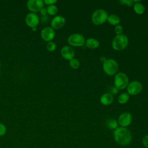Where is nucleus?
Masks as SVG:
<instances>
[{"instance_id": "nucleus-2", "label": "nucleus", "mask_w": 148, "mask_h": 148, "mask_svg": "<svg viewBox=\"0 0 148 148\" xmlns=\"http://www.w3.org/2000/svg\"><path fill=\"white\" fill-rule=\"evenodd\" d=\"M128 45V38L124 34L116 35L112 42V48L117 51H121L127 47Z\"/></svg>"}, {"instance_id": "nucleus-6", "label": "nucleus", "mask_w": 148, "mask_h": 148, "mask_svg": "<svg viewBox=\"0 0 148 148\" xmlns=\"http://www.w3.org/2000/svg\"><path fill=\"white\" fill-rule=\"evenodd\" d=\"M67 42L71 46L81 47L85 44L86 39L84 36L79 33L72 34L68 38Z\"/></svg>"}, {"instance_id": "nucleus-12", "label": "nucleus", "mask_w": 148, "mask_h": 148, "mask_svg": "<svg viewBox=\"0 0 148 148\" xmlns=\"http://www.w3.org/2000/svg\"><path fill=\"white\" fill-rule=\"evenodd\" d=\"M65 23V18L61 15L55 16L50 22L51 27L54 29H58L61 28Z\"/></svg>"}, {"instance_id": "nucleus-7", "label": "nucleus", "mask_w": 148, "mask_h": 148, "mask_svg": "<svg viewBox=\"0 0 148 148\" xmlns=\"http://www.w3.org/2000/svg\"><path fill=\"white\" fill-rule=\"evenodd\" d=\"M142 83L137 80H134L129 82L127 87V91L129 95H136L139 94L142 90Z\"/></svg>"}, {"instance_id": "nucleus-22", "label": "nucleus", "mask_w": 148, "mask_h": 148, "mask_svg": "<svg viewBox=\"0 0 148 148\" xmlns=\"http://www.w3.org/2000/svg\"><path fill=\"white\" fill-rule=\"evenodd\" d=\"M46 48L47 50V51H49L50 52H53V51H55V50L56 49L57 45L54 42L50 41L46 43Z\"/></svg>"}, {"instance_id": "nucleus-21", "label": "nucleus", "mask_w": 148, "mask_h": 148, "mask_svg": "<svg viewBox=\"0 0 148 148\" xmlns=\"http://www.w3.org/2000/svg\"><path fill=\"white\" fill-rule=\"evenodd\" d=\"M69 66H71V68H72L73 69H77L80 66L79 61L77 59L75 58L69 60Z\"/></svg>"}, {"instance_id": "nucleus-4", "label": "nucleus", "mask_w": 148, "mask_h": 148, "mask_svg": "<svg viewBox=\"0 0 148 148\" xmlns=\"http://www.w3.org/2000/svg\"><path fill=\"white\" fill-rule=\"evenodd\" d=\"M108 14L104 9H98L95 10L91 15L92 23L97 25L103 24L107 21Z\"/></svg>"}, {"instance_id": "nucleus-28", "label": "nucleus", "mask_w": 148, "mask_h": 148, "mask_svg": "<svg viewBox=\"0 0 148 148\" xmlns=\"http://www.w3.org/2000/svg\"><path fill=\"white\" fill-rule=\"evenodd\" d=\"M109 92H110L109 93L111 94L112 95H116L119 92V90L115 86L114 87L113 86V87H111V88H110Z\"/></svg>"}, {"instance_id": "nucleus-14", "label": "nucleus", "mask_w": 148, "mask_h": 148, "mask_svg": "<svg viewBox=\"0 0 148 148\" xmlns=\"http://www.w3.org/2000/svg\"><path fill=\"white\" fill-rule=\"evenodd\" d=\"M101 104L105 106H108L110 105L113 101V96L109 92H106L103 94L99 99Z\"/></svg>"}, {"instance_id": "nucleus-3", "label": "nucleus", "mask_w": 148, "mask_h": 148, "mask_svg": "<svg viewBox=\"0 0 148 148\" xmlns=\"http://www.w3.org/2000/svg\"><path fill=\"white\" fill-rule=\"evenodd\" d=\"M102 68L104 72L109 75H115L119 69L118 62L114 59L109 58L107 59L102 65Z\"/></svg>"}, {"instance_id": "nucleus-29", "label": "nucleus", "mask_w": 148, "mask_h": 148, "mask_svg": "<svg viewBox=\"0 0 148 148\" xmlns=\"http://www.w3.org/2000/svg\"><path fill=\"white\" fill-rule=\"evenodd\" d=\"M49 20V17L47 15H46V16H41V18H40V21L43 23V24H45L46 23H47Z\"/></svg>"}, {"instance_id": "nucleus-23", "label": "nucleus", "mask_w": 148, "mask_h": 148, "mask_svg": "<svg viewBox=\"0 0 148 148\" xmlns=\"http://www.w3.org/2000/svg\"><path fill=\"white\" fill-rule=\"evenodd\" d=\"M114 30V32L116 33V35H121V34H123V27H122V25L119 24V25L115 26Z\"/></svg>"}, {"instance_id": "nucleus-16", "label": "nucleus", "mask_w": 148, "mask_h": 148, "mask_svg": "<svg viewBox=\"0 0 148 148\" xmlns=\"http://www.w3.org/2000/svg\"><path fill=\"white\" fill-rule=\"evenodd\" d=\"M107 21L112 25H117L120 23V18L116 14H111L108 16Z\"/></svg>"}, {"instance_id": "nucleus-32", "label": "nucleus", "mask_w": 148, "mask_h": 148, "mask_svg": "<svg viewBox=\"0 0 148 148\" xmlns=\"http://www.w3.org/2000/svg\"><path fill=\"white\" fill-rule=\"evenodd\" d=\"M32 29V31H34V32H35L37 31V27H33V28H31Z\"/></svg>"}, {"instance_id": "nucleus-18", "label": "nucleus", "mask_w": 148, "mask_h": 148, "mask_svg": "<svg viewBox=\"0 0 148 148\" xmlns=\"http://www.w3.org/2000/svg\"><path fill=\"white\" fill-rule=\"evenodd\" d=\"M118 122L116 119H109L106 122V126L110 130H116L118 127Z\"/></svg>"}, {"instance_id": "nucleus-15", "label": "nucleus", "mask_w": 148, "mask_h": 148, "mask_svg": "<svg viewBox=\"0 0 148 148\" xmlns=\"http://www.w3.org/2000/svg\"><path fill=\"white\" fill-rule=\"evenodd\" d=\"M84 45L89 49H95L99 46V42L95 38H90L86 40Z\"/></svg>"}, {"instance_id": "nucleus-8", "label": "nucleus", "mask_w": 148, "mask_h": 148, "mask_svg": "<svg viewBox=\"0 0 148 148\" xmlns=\"http://www.w3.org/2000/svg\"><path fill=\"white\" fill-rule=\"evenodd\" d=\"M40 22V18L38 15L35 13L29 12L25 17V23L31 28L35 27L38 25Z\"/></svg>"}, {"instance_id": "nucleus-13", "label": "nucleus", "mask_w": 148, "mask_h": 148, "mask_svg": "<svg viewBox=\"0 0 148 148\" xmlns=\"http://www.w3.org/2000/svg\"><path fill=\"white\" fill-rule=\"evenodd\" d=\"M61 56L66 60H71L74 58L75 51L73 49L69 46H63L60 51Z\"/></svg>"}, {"instance_id": "nucleus-1", "label": "nucleus", "mask_w": 148, "mask_h": 148, "mask_svg": "<svg viewBox=\"0 0 148 148\" xmlns=\"http://www.w3.org/2000/svg\"><path fill=\"white\" fill-rule=\"evenodd\" d=\"M113 137L115 142L121 146H126L130 143L132 140V134L126 127H118L113 131Z\"/></svg>"}, {"instance_id": "nucleus-10", "label": "nucleus", "mask_w": 148, "mask_h": 148, "mask_svg": "<svg viewBox=\"0 0 148 148\" xmlns=\"http://www.w3.org/2000/svg\"><path fill=\"white\" fill-rule=\"evenodd\" d=\"M44 3L42 0H29L27 2L28 9L32 13L39 12L40 10L43 7Z\"/></svg>"}, {"instance_id": "nucleus-27", "label": "nucleus", "mask_w": 148, "mask_h": 148, "mask_svg": "<svg viewBox=\"0 0 148 148\" xmlns=\"http://www.w3.org/2000/svg\"><path fill=\"white\" fill-rule=\"evenodd\" d=\"M57 0H44L43 1L44 4L47 5L48 6L54 5L56 3H57Z\"/></svg>"}, {"instance_id": "nucleus-30", "label": "nucleus", "mask_w": 148, "mask_h": 148, "mask_svg": "<svg viewBox=\"0 0 148 148\" xmlns=\"http://www.w3.org/2000/svg\"><path fill=\"white\" fill-rule=\"evenodd\" d=\"M41 16H46L47 14V9L46 8L43 7L39 11Z\"/></svg>"}, {"instance_id": "nucleus-9", "label": "nucleus", "mask_w": 148, "mask_h": 148, "mask_svg": "<svg viewBox=\"0 0 148 148\" xmlns=\"http://www.w3.org/2000/svg\"><path fill=\"white\" fill-rule=\"evenodd\" d=\"M55 36V31L51 27H44L40 31V37L45 42L52 41Z\"/></svg>"}, {"instance_id": "nucleus-19", "label": "nucleus", "mask_w": 148, "mask_h": 148, "mask_svg": "<svg viewBox=\"0 0 148 148\" xmlns=\"http://www.w3.org/2000/svg\"><path fill=\"white\" fill-rule=\"evenodd\" d=\"M130 95L127 92H123L119 95L117 101L120 104H125L128 101Z\"/></svg>"}, {"instance_id": "nucleus-5", "label": "nucleus", "mask_w": 148, "mask_h": 148, "mask_svg": "<svg viewBox=\"0 0 148 148\" xmlns=\"http://www.w3.org/2000/svg\"><path fill=\"white\" fill-rule=\"evenodd\" d=\"M129 83V79L127 75L123 72H118L114 75V84L118 90H123L127 88Z\"/></svg>"}, {"instance_id": "nucleus-31", "label": "nucleus", "mask_w": 148, "mask_h": 148, "mask_svg": "<svg viewBox=\"0 0 148 148\" xmlns=\"http://www.w3.org/2000/svg\"><path fill=\"white\" fill-rule=\"evenodd\" d=\"M107 60V58H106V57H103V56H102V57H100V60H101V61L102 62V64L106 61Z\"/></svg>"}, {"instance_id": "nucleus-17", "label": "nucleus", "mask_w": 148, "mask_h": 148, "mask_svg": "<svg viewBox=\"0 0 148 148\" xmlns=\"http://www.w3.org/2000/svg\"><path fill=\"white\" fill-rule=\"evenodd\" d=\"M133 7H134V12L138 14H143L146 10L145 6L140 2L134 3Z\"/></svg>"}, {"instance_id": "nucleus-26", "label": "nucleus", "mask_w": 148, "mask_h": 148, "mask_svg": "<svg viewBox=\"0 0 148 148\" xmlns=\"http://www.w3.org/2000/svg\"><path fill=\"white\" fill-rule=\"evenodd\" d=\"M142 143L145 147L148 148V135L143 136L142 139Z\"/></svg>"}, {"instance_id": "nucleus-24", "label": "nucleus", "mask_w": 148, "mask_h": 148, "mask_svg": "<svg viewBox=\"0 0 148 148\" xmlns=\"http://www.w3.org/2000/svg\"><path fill=\"white\" fill-rule=\"evenodd\" d=\"M120 2L122 5H127L130 7L134 6V0H120Z\"/></svg>"}, {"instance_id": "nucleus-20", "label": "nucleus", "mask_w": 148, "mask_h": 148, "mask_svg": "<svg viewBox=\"0 0 148 148\" xmlns=\"http://www.w3.org/2000/svg\"><path fill=\"white\" fill-rule=\"evenodd\" d=\"M47 14L50 16H56L58 13V8L55 5H49L47 7Z\"/></svg>"}, {"instance_id": "nucleus-25", "label": "nucleus", "mask_w": 148, "mask_h": 148, "mask_svg": "<svg viewBox=\"0 0 148 148\" xmlns=\"http://www.w3.org/2000/svg\"><path fill=\"white\" fill-rule=\"evenodd\" d=\"M7 129L5 124L0 123V136H2L5 135Z\"/></svg>"}, {"instance_id": "nucleus-11", "label": "nucleus", "mask_w": 148, "mask_h": 148, "mask_svg": "<svg viewBox=\"0 0 148 148\" xmlns=\"http://www.w3.org/2000/svg\"><path fill=\"white\" fill-rule=\"evenodd\" d=\"M132 120V114L128 112H125L119 116L117 122L118 124L120 125V127H127L131 124Z\"/></svg>"}]
</instances>
